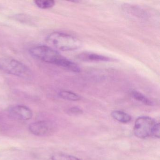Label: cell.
Instances as JSON below:
<instances>
[{
  "mask_svg": "<svg viewBox=\"0 0 160 160\" xmlns=\"http://www.w3.org/2000/svg\"><path fill=\"white\" fill-rule=\"evenodd\" d=\"M29 53L37 59L55 64L73 72H81L80 67L61 55L57 50L48 46H37L30 49Z\"/></svg>",
  "mask_w": 160,
  "mask_h": 160,
  "instance_id": "6da1fadb",
  "label": "cell"
},
{
  "mask_svg": "<svg viewBox=\"0 0 160 160\" xmlns=\"http://www.w3.org/2000/svg\"><path fill=\"white\" fill-rule=\"evenodd\" d=\"M46 41L50 47L60 51H73L82 46V42L78 38L62 32L50 33L47 37Z\"/></svg>",
  "mask_w": 160,
  "mask_h": 160,
  "instance_id": "7a4b0ae2",
  "label": "cell"
},
{
  "mask_svg": "<svg viewBox=\"0 0 160 160\" xmlns=\"http://www.w3.org/2000/svg\"><path fill=\"white\" fill-rule=\"evenodd\" d=\"M0 70L9 74L25 79L32 78L31 70L25 64L11 58H0Z\"/></svg>",
  "mask_w": 160,
  "mask_h": 160,
  "instance_id": "3957f363",
  "label": "cell"
},
{
  "mask_svg": "<svg viewBox=\"0 0 160 160\" xmlns=\"http://www.w3.org/2000/svg\"><path fill=\"white\" fill-rule=\"evenodd\" d=\"M156 122L155 119L149 117L142 116L138 118L134 126L135 136L140 138L151 136L152 130Z\"/></svg>",
  "mask_w": 160,
  "mask_h": 160,
  "instance_id": "277c9868",
  "label": "cell"
},
{
  "mask_svg": "<svg viewBox=\"0 0 160 160\" xmlns=\"http://www.w3.org/2000/svg\"><path fill=\"white\" fill-rule=\"evenodd\" d=\"M9 112L12 118L18 120H28L32 117V110L24 105L13 106L9 108Z\"/></svg>",
  "mask_w": 160,
  "mask_h": 160,
  "instance_id": "5b68a950",
  "label": "cell"
},
{
  "mask_svg": "<svg viewBox=\"0 0 160 160\" xmlns=\"http://www.w3.org/2000/svg\"><path fill=\"white\" fill-rule=\"evenodd\" d=\"M29 129L33 134L42 136L50 132L52 129V124L46 121L36 122L30 124Z\"/></svg>",
  "mask_w": 160,
  "mask_h": 160,
  "instance_id": "8992f818",
  "label": "cell"
},
{
  "mask_svg": "<svg viewBox=\"0 0 160 160\" xmlns=\"http://www.w3.org/2000/svg\"><path fill=\"white\" fill-rule=\"evenodd\" d=\"M78 58L81 61L88 62H112L114 60L109 57L90 52H82L78 55Z\"/></svg>",
  "mask_w": 160,
  "mask_h": 160,
  "instance_id": "52a82bcc",
  "label": "cell"
},
{
  "mask_svg": "<svg viewBox=\"0 0 160 160\" xmlns=\"http://www.w3.org/2000/svg\"><path fill=\"white\" fill-rule=\"evenodd\" d=\"M111 116L117 121L123 123H128L132 120V117L129 114L120 110L112 111Z\"/></svg>",
  "mask_w": 160,
  "mask_h": 160,
  "instance_id": "ba28073f",
  "label": "cell"
},
{
  "mask_svg": "<svg viewBox=\"0 0 160 160\" xmlns=\"http://www.w3.org/2000/svg\"><path fill=\"white\" fill-rule=\"evenodd\" d=\"M131 95L135 100L142 102L146 105L149 106L153 105V103L152 101H151L148 97H146L144 94L139 92L133 91L131 92Z\"/></svg>",
  "mask_w": 160,
  "mask_h": 160,
  "instance_id": "9c48e42d",
  "label": "cell"
},
{
  "mask_svg": "<svg viewBox=\"0 0 160 160\" xmlns=\"http://www.w3.org/2000/svg\"><path fill=\"white\" fill-rule=\"evenodd\" d=\"M58 95L62 99L66 101L75 102L81 99V97L78 94L69 91H62L59 92Z\"/></svg>",
  "mask_w": 160,
  "mask_h": 160,
  "instance_id": "30bf717a",
  "label": "cell"
},
{
  "mask_svg": "<svg viewBox=\"0 0 160 160\" xmlns=\"http://www.w3.org/2000/svg\"><path fill=\"white\" fill-rule=\"evenodd\" d=\"M34 3L38 8L42 9H50L55 5V2L53 0H37Z\"/></svg>",
  "mask_w": 160,
  "mask_h": 160,
  "instance_id": "8fae6325",
  "label": "cell"
},
{
  "mask_svg": "<svg viewBox=\"0 0 160 160\" xmlns=\"http://www.w3.org/2000/svg\"><path fill=\"white\" fill-rule=\"evenodd\" d=\"M52 160H81V159L69 154L56 153L51 156Z\"/></svg>",
  "mask_w": 160,
  "mask_h": 160,
  "instance_id": "7c38bea8",
  "label": "cell"
},
{
  "mask_svg": "<svg viewBox=\"0 0 160 160\" xmlns=\"http://www.w3.org/2000/svg\"><path fill=\"white\" fill-rule=\"evenodd\" d=\"M68 113L72 115H80L83 113V110L78 107H73L69 108L68 110Z\"/></svg>",
  "mask_w": 160,
  "mask_h": 160,
  "instance_id": "4fadbf2b",
  "label": "cell"
},
{
  "mask_svg": "<svg viewBox=\"0 0 160 160\" xmlns=\"http://www.w3.org/2000/svg\"><path fill=\"white\" fill-rule=\"evenodd\" d=\"M151 136L156 138H160V123L156 122L154 125L152 133Z\"/></svg>",
  "mask_w": 160,
  "mask_h": 160,
  "instance_id": "5bb4252c",
  "label": "cell"
}]
</instances>
